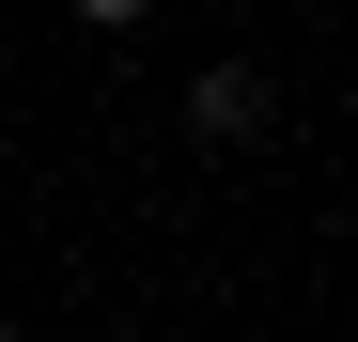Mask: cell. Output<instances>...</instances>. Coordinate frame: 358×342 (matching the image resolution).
Listing matches in <instances>:
<instances>
[{
    "instance_id": "cell-1",
    "label": "cell",
    "mask_w": 358,
    "mask_h": 342,
    "mask_svg": "<svg viewBox=\"0 0 358 342\" xmlns=\"http://www.w3.org/2000/svg\"><path fill=\"white\" fill-rule=\"evenodd\" d=\"M265 125H280V78H265V63H203V78H187V140H218V156H250Z\"/></svg>"
},
{
    "instance_id": "cell-2",
    "label": "cell",
    "mask_w": 358,
    "mask_h": 342,
    "mask_svg": "<svg viewBox=\"0 0 358 342\" xmlns=\"http://www.w3.org/2000/svg\"><path fill=\"white\" fill-rule=\"evenodd\" d=\"M63 16H78V31H141L156 0H63Z\"/></svg>"
}]
</instances>
